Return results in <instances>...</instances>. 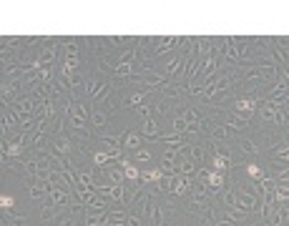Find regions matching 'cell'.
I'll return each mask as SVG.
<instances>
[{"label":"cell","mask_w":289,"mask_h":226,"mask_svg":"<svg viewBox=\"0 0 289 226\" xmlns=\"http://www.w3.org/2000/svg\"><path fill=\"white\" fill-rule=\"evenodd\" d=\"M106 121H108V113L103 111V108H93V111H91V126H93V128H103Z\"/></svg>","instance_id":"d6986e66"},{"label":"cell","mask_w":289,"mask_h":226,"mask_svg":"<svg viewBox=\"0 0 289 226\" xmlns=\"http://www.w3.org/2000/svg\"><path fill=\"white\" fill-rule=\"evenodd\" d=\"M252 216H254V214H249V211H244V209H236V206L227 209V219H229V221H234L236 226L247 224V221H249Z\"/></svg>","instance_id":"8fae6325"},{"label":"cell","mask_w":289,"mask_h":226,"mask_svg":"<svg viewBox=\"0 0 289 226\" xmlns=\"http://www.w3.org/2000/svg\"><path fill=\"white\" fill-rule=\"evenodd\" d=\"M211 166H214V171H229L234 164H231V156L229 153H221V151H216L214 153V159H211Z\"/></svg>","instance_id":"7c38bea8"},{"label":"cell","mask_w":289,"mask_h":226,"mask_svg":"<svg viewBox=\"0 0 289 226\" xmlns=\"http://www.w3.org/2000/svg\"><path fill=\"white\" fill-rule=\"evenodd\" d=\"M108 226H128L126 221H121V224H108Z\"/></svg>","instance_id":"f1b7e54d"},{"label":"cell","mask_w":289,"mask_h":226,"mask_svg":"<svg viewBox=\"0 0 289 226\" xmlns=\"http://www.w3.org/2000/svg\"><path fill=\"white\" fill-rule=\"evenodd\" d=\"M78 53H81V48H78L76 40H65L63 43V58H78Z\"/></svg>","instance_id":"44dd1931"},{"label":"cell","mask_w":289,"mask_h":226,"mask_svg":"<svg viewBox=\"0 0 289 226\" xmlns=\"http://www.w3.org/2000/svg\"><path fill=\"white\" fill-rule=\"evenodd\" d=\"M73 151H76V143H73V139H68L65 133L56 136V141H53V153H56V156H60V159H71V156H73Z\"/></svg>","instance_id":"7a4b0ae2"},{"label":"cell","mask_w":289,"mask_h":226,"mask_svg":"<svg viewBox=\"0 0 289 226\" xmlns=\"http://www.w3.org/2000/svg\"><path fill=\"white\" fill-rule=\"evenodd\" d=\"M144 136L141 133H123V151H139Z\"/></svg>","instance_id":"9a60e30c"},{"label":"cell","mask_w":289,"mask_h":226,"mask_svg":"<svg viewBox=\"0 0 289 226\" xmlns=\"http://www.w3.org/2000/svg\"><path fill=\"white\" fill-rule=\"evenodd\" d=\"M0 206H3V219H8L10 216V211H13V206H15V198L13 196H0Z\"/></svg>","instance_id":"7402d4cb"},{"label":"cell","mask_w":289,"mask_h":226,"mask_svg":"<svg viewBox=\"0 0 289 226\" xmlns=\"http://www.w3.org/2000/svg\"><path fill=\"white\" fill-rule=\"evenodd\" d=\"M244 171H247V176H249V178H254L257 184H259L261 178H264V173H261V166H257V164H249V166H244Z\"/></svg>","instance_id":"cb8c5ba5"},{"label":"cell","mask_w":289,"mask_h":226,"mask_svg":"<svg viewBox=\"0 0 289 226\" xmlns=\"http://www.w3.org/2000/svg\"><path fill=\"white\" fill-rule=\"evenodd\" d=\"M51 186V191H48V198L56 204V206H71L73 204V198H71V191L68 189H63V186H56V184H48Z\"/></svg>","instance_id":"277c9868"},{"label":"cell","mask_w":289,"mask_h":226,"mask_svg":"<svg viewBox=\"0 0 289 226\" xmlns=\"http://www.w3.org/2000/svg\"><path fill=\"white\" fill-rule=\"evenodd\" d=\"M186 128H189V123H186L181 116H176V118H173V133H186Z\"/></svg>","instance_id":"4316f807"},{"label":"cell","mask_w":289,"mask_h":226,"mask_svg":"<svg viewBox=\"0 0 289 226\" xmlns=\"http://www.w3.org/2000/svg\"><path fill=\"white\" fill-rule=\"evenodd\" d=\"M141 136H144V139H151V141H159V136H161V123H159V118H156V116H148V118H144Z\"/></svg>","instance_id":"8992f818"},{"label":"cell","mask_w":289,"mask_h":226,"mask_svg":"<svg viewBox=\"0 0 289 226\" xmlns=\"http://www.w3.org/2000/svg\"><path fill=\"white\" fill-rule=\"evenodd\" d=\"M261 101L259 96H239V98H234V113H239V116H244L247 121H252L254 118V113L259 111Z\"/></svg>","instance_id":"6da1fadb"},{"label":"cell","mask_w":289,"mask_h":226,"mask_svg":"<svg viewBox=\"0 0 289 226\" xmlns=\"http://www.w3.org/2000/svg\"><path fill=\"white\" fill-rule=\"evenodd\" d=\"M239 146H241V151H244V153H249V156H257V153H259V146H257L254 141H249V139H241Z\"/></svg>","instance_id":"603a6c76"},{"label":"cell","mask_w":289,"mask_h":226,"mask_svg":"<svg viewBox=\"0 0 289 226\" xmlns=\"http://www.w3.org/2000/svg\"><path fill=\"white\" fill-rule=\"evenodd\" d=\"M111 206H108V198H103V196H96L91 204H88V211L86 214H106Z\"/></svg>","instance_id":"2e32d148"},{"label":"cell","mask_w":289,"mask_h":226,"mask_svg":"<svg viewBox=\"0 0 289 226\" xmlns=\"http://www.w3.org/2000/svg\"><path fill=\"white\" fill-rule=\"evenodd\" d=\"M191 181H194V178H186V176H179V173H176L171 181V191H169V194H171V196H186V194L191 191Z\"/></svg>","instance_id":"ba28073f"},{"label":"cell","mask_w":289,"mask_h":226,"mask_svg":"<svg viewBox=\"0 0 289 226\" xmlns=\"http://www.w3.org/2000/svg\"><path fill=\"white\" fill-rule=\"evenodd\" d=\"M121 166H123V173H126V181H141V169H139L134 161L123 159V161H121Z\"/></svg>","instance_id":"4fadbf2b"},{"label":"cell","mask_w":289,"mask_h":226,"mask_svg":"<svg viewBox=\"0 0 289 226\" xmlns=\"http://www.w3.org/2000/svg\"><path fill=\"white\" fill-rule=\"evenodd\" d=\"M108 198L118 204V206H123L126 204V184H121V186H111L108 189Z\"/></svg>","instance_id":"ac0fdd59"},{"label":"cell","mask_w":289,"mask_h":226,"mask_svg":"<svg viewBox=\"0 0 289 226\" xmlns=\"http://www.w3.org/2000/svg\"><path fill=\"white\" fill-rule=\"evenodd\" d=\"M221 116V123L229 128V131H244L247 126H249V121L244 118V116H239V113H234V111H224V113H219Z\"/></svg>","instance_id":"3957f363"},{"label":"cell","mask_w":289,"mask_h":226,"mask_svg":"<svg viewBox=\"0 0 289 226\" xmlns=\"http://www.w3.org/2000/svg\"><path fill=\"white\" fill-rule=\"evenodd\" d=\"M58 43H46V46H40V51H38V63H43V65H56V58H58Z\"/></svg>","instance_id":"5b68a950"},{"label":"cell","mask_w":289,"mask_h":226,"mask_svg":"<svg viewBox=\"0 0 289 226\" xmlns=\"http://www.w3.org/2000/svg\"><path fill=\"white\" fill-rule=\"evenodd\" d=\"M134 159H136L139 164H148V161L153 159V153H151V151H146V148H139V151H134Z\"/></svg>","instance_id":"d4e9b609"},{"label":"cell","mask_w":289,"mask_h":226,"mask_svg":"<svg viewBox=\"0 0 289 226\" xmlns=\"http://www.w3.org/2000/svg\"><path fill=\"white\" fill-rule=\"evenodd\" d=\"M179 116H181V118H184L189 126H199V123H202V118H204V116H199V113L194 111V108H184V111L179 113Z\"/></svg>","instance_id":"ffe728a7"},{"label":"cell","mask_w":289,"mask_h":226,"mask_svg":"<svg viewBox=\"0 0 289 226\" xmlns=\"http://www.w3.org/2000/svg\"><path fill=\"white\" fill-rule=\"evenodd\" d=\"M164 176H166V173L159 169V166H156V169H146V171H141V184H144V186H148V184H159Z\"/></svg>","instance_id":"5bb4252c"},{"label":"cell","mask_w":289,"mask_h":226,"mask_svg":"<svg viewBox=\"0 0 289 226\" xmlns=\"http://www.w3.org/2000/svg\"><path fill=\"white\" fill-rule=\"evenodd\" d=\"M189 159H191L199 169L206 166V148H204V143H191V148H189Z\"/></svg>","instance_id":"30bf717a"},{"label":"cell","mask_w":289,"mask_h":226,"mask_svg":"<svg viewBox=\"0 0 289 226\" xmlns=\"http://www.w3.org/2000/svg\"><path fill=\"white\" fill-rule=\"evenodd\" d=\"M48 191H51V186H48L46 181H33V186H30V198L40 201V198L48 196Z\"/></svg>","instance_id":"e0dca14e"},{"label":"cell","mask_w":289,"mask_h":226,"mask_svg":"<svg viewBox=\"0 0 289 226\" xmlns=\"http://www.w3.org/2000/svg\"><path fill=\"white\" fill-rule=\"evenodd\" d=\"M126 224H128V226H146L144 221H141L136 214H131V211H128V221H126Z\"/></svg>","instance_id":"83f0119b"},{"label":"cell","mask_w":289,"mask_h":226,"mask_svg":"<svg viewBox=\"0 0 289 226\" xmlns=\"http://www.w3.org/2000/svg\"><path fill=\"white\" fill-rule=\"evenodd\" d=\"M144 98H146L144 91H136V93H131V98H128V106H131V108H139V106L144 103Z\"/></svg>","instance_id":"484cf974"},{"label":"cell","mask_w":289,"mask_h":226,"mask_svg":"<svg viewBox=\"0 0 289 226\" xmlns=\"http://www.w3.org/2000/svg\"><path fill=\"white\" fill-rule=\"evenodd\" d=\"M272 159H274V164H277L279 169L289 166V141L277 143V146L272 148Z\"/></svg>","instance_id":"9c48e42d"},{"label":"cell","mask_w":289,"mask_h":226,"mask_svg":"<svg viewBox=\"0 0 289 226\" xmlns=\"http://www.w3.org/2000/svg\"><path fill=\"white\" fill-rule=\"evenodd\" d=\"M209 139L216 143V146H221V143L229 141V128L219 121V113H216V123L211 126V131H209Z\"/></svg>","instance_id":"52a82bcc"}]
</instances>
